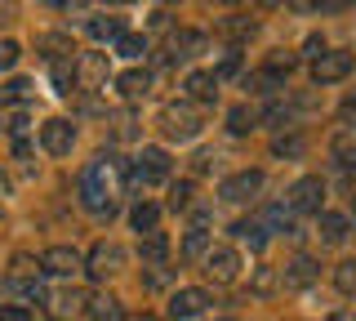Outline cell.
Wrapping results in <instances>:
<instances>
[{"mask_svg":"<svg viewBox=\"0 0 356 321\" xmlns=\"http://www.w3.org/2000/svg\"><path fill=\"white\" fill-rule=\"evenodd\" d=\"M81 205L98 219L116 214V201H111V183H107V157L103 161H89L81 170Z\"/></svg>","mask_w":356,"mask_h":321,"instance_id":"1","label":"cell"},{"mask_svg":"<svg viewBox=\"0 0 356 321\" xmlns=\"http://www.w3.org/2000/svg\"><path fill=\"white\" fill-rule=\"evenodd\" d=\"M125 179L129 183H165V179H170V152H165V148H143Z\"/></svg>","mask_w":356,"mask_h":321,"instance_id":"2","label":"cell"},{"mask_svg":"<svg viewBox=\"0 0 356 321\" xmlns=\"http://www.w3.org/2000/svg\"><path fill=\"white\" fill-rule=\"evenodd\" d=\"M125 246H116V241H98L94 250H89V263H85V272L94 276V281H103V276H111V272H120L125 268Z\"/></svg>","mask_w":356,"mask_h":321,"instance_id":"3","label":"cell"},{"mask_svg":"<svg viewBox=\"0 0 356 321\" xmlns=\"http://www.w3.org/2000/svg\"><path fill=\"white\" fill-rule=\"evenodd\" d=\"M352 76V54L348 49H325L316 63H312V81L316 85H339Z\"/></svg>","mask_w":356,"mask_h":321,"instance_id":"4","label":"cell"},{"mask_svg":"<svg viewBox=\"0 0 356 321\" xmlns=\"http://www.w3.org/2000/svg\"><path fill=\"white\" fill-rule=\"evenodd\" d=\"M161 130H165V139L187 143V139L200 134V116H196L187 103H183V107H165V112H161Z\"/></svg>","mask_w":356,"mask_h":321,"instance_id":"5","label":"cell"},{"mask_svg":"<svg viewBox=\"0 0 356 321\" xmlns=\"http://www.w3.org/2000/svg\"><path fill=\"white\" fill-rule=\"evenodd\" d=\"M40 148L49 152V157H67V152L76 148V125L63 120V116L44 120V125H40Z\"/></svg>","mask_w":356,"mask_h":321,"instance_id":"6","label":"cell"},{"mask_svg":"<svg viewBox=\"0 0 356 321\" xmlns=\"http://www.w3.org/2000/svg\"><path fill=\"white\" fill-rule=\"evenodd\" d=\"M205 272H209V281H218V285L236 281V276H241V254L232 250V246H209V254H205Z\"/></svg>","mask_w":356,"mask_h":321,"instance_id":"7","label":"cell"},{"mask_svg":"<svg viewBox=\"0 0 356 321\" xmlns=\"http://www.w3.org/2000/svg\"><path fill=\"white\" fill-rule=\"evenodd\" d=\"M321 196H325V183L316 179V174H307V179H298L289 187V210H298V214H321Z\"/></svg>","mask_w":356,"mask_h":321,"instance_id":"8","label":"cell"},{"mask_svg":"<svg viewBox=\"0 0 356 321\" xmlns=\"http://www.w3.org/2000/svg\"><path fill=\"white\" fill-rule=\"evenodd\" d=\"M209 308V295L200 290V285H183V290H174L170 295V317L174 321H192V317H200Z\"/></svg>","mask_w":356,"mask_h":321,"instance_id":"9","label":"cell"},{"mask_svg":"<svg viewBox=\"0 0 356 321\" xmlns=\"http://www.w3.org/2000/svg\"><path fill=\"white\" fill-rule=\"evenodd\" d=\"M222 201H254V196L263 192V170H241L232 174V179H222Z\"/></svg>","mask_w":356,"mask_h":321,"instance_id":"10","label":"cell"},{"mask_svg":"<svg viewBox=\"0 0 356 321\" xmlns=\"http://www.w3.org/2000/svg\"><path fill=\"white\" fill-rule=\"evenodd\" d=\"M40 268L49 276H72L76 268H81V254H76L72 246H49L40 254Z\"/></svg>","mask_w":356,"mask_h":321,"instance_id":"11","label":"cell"},{"mask_svg":"<svg viewBox=\"0 0 356 321\" xmlns=\"http://www.w3.org/2000/svg\"><path fill=\"white\" fill-rule=\"evenodd\" d=\"M76 81L81 85H103L107 81V54H98V49H89V54H81V63H76Z\"/></svg>","mask_w":356,"mask_h":321,"instance_id":"12","label":"cell"},{"mask_svg":"<svg viewBox=\"0 0 356 321\" xmlns=\"http://www.w3.org/2000/svg\"><path fill=\"white\" fill-rule=\"evenodd\" d=\"M214 76L209 72H187V81H183V90H187V98H192V103H200V107H209L218 98V90H214Z\"/></svg>","mask_w":356,"mask_h":321,"instance_id":"13","label":"cell"},{"mask_svg":"<svg viewBox=\"0 0 356 321\" xmlns=\"http://www.w3.org/2000/svg\"><path fill=\"white\" fill-rule=\"evenodd\" d=\"M321 276V263L312 259V254H294V259L285 263V285H312Z\"/></svg>","mask_w":356,"mask_h":321,"instance_id":"14","label":"cell"},{"mask_svg":"<svg viewBox=\"0 0 356 321\" xmlns=\"http://www.w3.org/2000/svg\"><path fill=\"white\" fill-rule=\"evenodd\" d=\"M85 31L94 40H120V36H125V18H120V14H94L85 23Z\"/></svg>","mask_w":356,"mask_h":321,"instance_id":"15","label":"cell"},{"mask_svg":"<svg viewBox=\"0 0 356 321\" xmlns=\"http://www.w3.org/2000/svg\"><path fill=\"white\" fill-rule=\"evenodd\" d=\"M147 85H152V76L138 72V68H129V72L116 76V90H120V98H129V103H138V98L147 94Z\"/></svg>","mask_w":356,"mask_h":321,"instance_id":"16","label":"cell"},{"mask_svg":"<svg viewBox=\"0 0 356 321\" xmlns=\"http://www.w3.org/2000/svg\"><path fill=\"white\" fill-rule=\"evenodd\" d=\"M89 317L94 321H125V308H120V299L98 295V299H89Z\"/></svg>","mask_w":356,"mask_h":321,"instance_id":"17","label":"cell"},{"mask_svg":"<svg viewBox=\"0 0 356 321\" xmlns=\"http://www.w3.org/2000/svg\"><path fill=\"white\" fill-rule=\"evenodd\" d=\"M129 224H134V232H156V224H161V205H152V201L134 205L129 210Z\"/></svg>","mask_w":356,"mask_h":321,"instance_id":"18","label":"cell"},{"mask_svg":"<svg viewBox=\"0 0 356 321\" xmlns=\"http://www.w3.org/2000/svg\"><path fill=\"white\" fill-rule=\"evenodd\" d=\"M321 241H330V246L348 241V214H321Z\"/></svg>","mask_w":356,"mask_h":321,"instance_id":"19","label":"cell"},{"mask_svg":"<svg viewBox=\"0 0 356 321\" xmlns=\"http://www.w3.org/2000/svg\"><path fill=\"white\" fill-rule=\"evenodd\" d=\"M200 45H205V36H200V31H178V36L170 40V58H192Z\"/></svg>","mask_w":356,"mask_h":321,"instance_id":"20","label":"cell"},{"mask_svg":"<svg viewBox=\"0 0 356 321\" xmlns=\"http://www.w3.org/2000/svg\"><path fill=\"white\" fill-rule=\"evenodd\" d=\"M138 254H143V259H152V263H161L165 254H170V237H165V232H147L143 246H138Z\"/></svg>","mask_w":356,"mask_h":321,"instance_id":"21","label":"cell"},{"mask_svg":"<svg viewBox=\"0 0 356 321\" xmlns=\"http://www.w3.org/2000/svg\"><path fill=\"white\" fill-rule=\"evenodd\" d=\"M209 254V232L205 228H192L183 237V259H205Z\"/></svg>","mask_w":356,"mask_h":321,"instance_id":"22","label":"cell"},{"mask_svg":"<svg viewBox=\"0 0 356 321\" xmlns=\"http://www.w3.org/2000/svg\"><path fill=\"white\" fill-rule=\"evenodd\" d=\"M232 232H236V237H241L250 250H263V246H267V232H263V224H250V219H241V224L232 228Z\"/></svg>","mask_w":356,"mask_h":321,"instance_id":"23","label":"cell"},{"mask_svg":"<svg viewBox=\"0 0 356 321\" xmlns=\"http://www.w3.org/2000/svg\"><path fill=\"white\" fill-rule=\"evenodd\" d=\"M116 54H120V58H143V54H147V36H138V31H125V36L116 40Z\"/></svg>","mask_w":356,"mask_h":321,"instance_id":"24","label":"cell"},{"mask_svg":"<svg viewBox=\"0 0 356 321\" xmlns=\"http://www.w3.org/2000/svg\"><path fill=\"white\" fill-rule=\"evenodd\" d=\"M27 98H31V81H22V76L0 85V103H27Z\"/></svg>","mask_w":356,"mask_h":321,"instance_id":"25","label":"cell"},{"mask_svg":"<svg viewBox=\"0 0 356 321\" xmlns=\"http://www.w3.org/2000/svg\"><path fill=\"white\" fill-rule=\"evenodd\" d=\"M9 290L22 295V299H36V304H44V285L36 281V276H14V281H9Z\"/></svg>","mask_w":356,"mask_h":321,"instance_id":"26","label":"cell"},{"mask_svg":"<svg viewBox=\"0 0 356 321\" xmlns=\"http://www.w3.org/2000/svg\"><path fill=\"white\" fill-rule=\"evenodd\" d=\"M222 31H227L232 40H245V36H254V18H245V14H227V18H222Z\"/></svg>","mask_w":356,"mask_h":321,"instance_id":"27","label":"cell"},{"mask_svg":"<svg viewBox=\"0 0 356 321\" xmlns=\"http://www.w3.org/2000/svg\"><path fill=\"white\" fill-rule=\"evenodd\" d=\"M334 285H339L343 295H356V259H343L339 268H334Z\"/></svg>","mask_w":356,"mask_h":321,"instance_id":"28","label":"cell"},{"mask_svg":"<svg viewBox=\"0 0 356 321\" xmlns=\"http://www.w3.org/2000/svg\"><path fill=\"white\" fill-rule=\"evenodd\" d=\"M227 130H232V134H250V130H254V112H250V107H232V112H227Z\"/></svg>","mask_w":356,"mask_h":321,"instance_id":"29","label":"cell"},{"mask_svg":"<svg viewBox=\"0 0 356 321\" xmlns=\"http://www.w3.org/2000/svg\"><path fill=\"white\" fill-rule=\"evenodd\" d=\"M334 165H339L343 174L356 170V148H352V143H334Z\"/></svg>","mask_w":356,"mask_h":321,"instance_id":"30","label":"cell"},{"mask_svg":"<svg viewBox=\"0 0 356 321\" xmlns=\"http://www.w3.org/2000/svg\"><path fill=\"white\" fill-rule=\"evenodd\" d=\"M236 72H241V54L227 49V54L218 58V68H214V81H227V76H236Z\"/></svg>","mask_w":356,"mask_h":321,"instance_id":"31","label":"cell"},{"mask_svg":"<svg viewBox=\"0 0 356 321\" xmlns=\"http://www.w3.org/2000/svg\"><path fill=\"white\" fill-rule=\"evenodd\" d=\"M54 308H58V313H81V308H85V295L81 290H63L58 299H54Z\"/></svg>","mask_w":356,"mask_h":321,"instance_id":"32","label":"cell"},{"mask_svg":"<svg viewBox=\"0 0 356 321\" xmlns=\"http://www.w3.org/2000/svg\"><path fill=\"white\" fill-rule=\"evenodd\" d=\"M192 192H196V187L187 183V179L174 183V187H170V205H174V210H187V205H192Z\"/></svg>","mask_w":356,"mask_h":321,"instance_id":"33","label":"cell"},{"mask_svg":"<svg viewBox=\"0 0 356 321\" xmlns=\"http://www.w3.org/2000/svg\"><path fill=\"white\" fill-rule=\"evenodd\" d=\"M272 152H276V157H303V139H298V134L276 139V143H272Z\"/></svg>","mask_w":356,"mask_h":321,"instance_id":"34","label":"cell"},{"mask_svg":"<svg viewBox=\"0 0 356 321\" xmlns=\"http://www.w3.org/2000/svg\"><path fill=\"white\" fill-rule=\"evenodd\" d=\"M294 63H298V58H294V54H281V49H276V54H272V58H267V68H263V72H272V76H281V72H294Z\"/></svg>","mask_w":356,"mask_h":321,"instance_id":"35","label":"cell"},{"mask_svg":"<svg viewBox=\"0 0 356 321\" xmlns=\"http://www.w3.org/2000/svg\"><path fill=\"white\" fill-rule=\"evenodd\" d=\"M254 290H259V295H272L276 290V268H254Z\"/></svg>","mask_w":356,"mask_h":321,"instance_id":"36","label":"cell"},{"mask_svg":"<svg viewBox=\"0 0 356 321\" xmlns=\"http://www.w3.org/2000/svg\"><path fill=\"white\" fill-rule=\"evenodd\" d=\"M18 54H22V45L18 40H0V72H9L18 63Z\"/></svg>","mask_w":356,"mask_h":321,"instance_id":"37","label":"cell"},{"mask_svg":"<svg viewBox=\"0 0 356 321\" xmlns=\"http://www.w3.org/2000/svg\"><path fill=\"white\" fill-rule=\"evenodd\" d=\"M339 125H356V94L343 98V107H339Z\"/></svg>","mask_w":356,"mask_h":321,"instance_id":"38","label":"cell"},{"mask_svg":"<svg viewBox=\"0 0 356 321\" xmlns=\"http://www.w3.org/2000/svg\"><path fill=\"white\" fill-rule=\"evenodd\" d=\"M0 321H31V313L22 304H5V308H0Z\"/></svg>","mask_w":356,"mask_h":321,"instance_id":"39","label":"cell"},{"mask_svg":"<svg viewBox=\"0 0 356 321\" xmlns=\"http://www.w3.org/2000/svg\"><path fill=\"white\" fill-rule=\"evenodd\" d=\"M303 49H307V58H321V54H325V40H321V36H307Z\"/></svg>","mask_w":356,"mask_h":321,"instance_id":"40","label":"cell"},{"mask_svg":"<svg viewBox=\"0 0 356 321\" xmlns=\"http://www.w3.org/2000/svg\"><path fill=\"white\" fill-rule=\"evenodd\" d=\"M165 281H170V272H147V276H143V285H147V290H161Z\"/></svg>","mask_w":356,"mask_h":321,"instance_id":"41","label":"cell"},{"mask_svg":"<svg viewBox=\"0 0 356 321\" xmlns=\"http://www.w3.org/2000/svg\"><path fill=\"white\" fill-rule=\"evenodd\" d=\"M267 120H272V125H276V120H289V107H281V103H272V107H267Z\"/></svg>","mask_w":356,"mask_h":321,"instance_id":"42","label":"cell"},{"mask_svg":"<svg viewBox=\"0 0 356 321\" xmlns=\"http://www.w3.org/2000/svg\"><path fill=\"white\" fill-rule=\"evenodd\" d=\"M330 321H348V317H339V313H334V317H330Z\"/></svg>","mask_w":356,"mask_h":321,"instance_id":"43","label":"cell"},{"mask_svg":"<svg viewBox=\"0 0 356 321\" xmlns=\"http://www.w3.org/2000/svg\"><path fill=\"white\" fill-rule=\"evenodd\" d=\"M138 321H156V317H147V313H143V317H138Z\"/></svg>","mask_w":356,"mask_h":321,"instance_id":"44","label":"cell"},{"mask_svg":"<svg viewBox=\"0 0 356 321\" xmlns=\"http://www.w3.org/2000/svg\"><path fill=\"white\" fill-rule=\"evenodd\" d=\"M352 214H356V201H352Z\"/></svg>","mask_w":356,"mask_h":321,"instance_id":"45","label":"cell"},{"mask_svg":"<svg viewBox=\"0 0 356 321\" xmlns=\"http://www.w3.org/2000/svg\"><path fill=\"white\" fill-rule=\"evenodd\" d=\"M352 321H356V317H352Z\"/></svg>","mask_w":356,"mask_h":321,"instance_id":"46","label":"cell"}]
</instances>
